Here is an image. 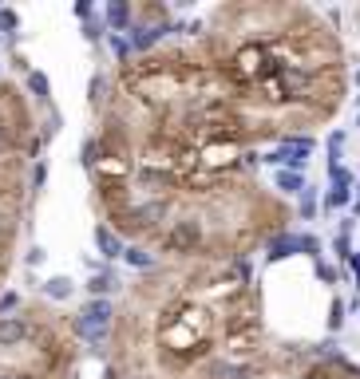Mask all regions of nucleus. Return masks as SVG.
I'll return each instance as SVG.
<instances>
[{
	"label": "nucleus",
	"mask_w": 360,
	"mask_h": 379,
	"mask_svg": "<svg viewBox=\"0 0 360 379\" xmlns=\"http://www.w3.org/2000/svg\"><path fill=\"white\" fill-rule=\"evenodd\" d=\"M111 316H115L111 300H91V305L79 312V320H75V332L91 344H103V336L111 332Z\"/></svg>",
	"instance_id": "f257e3e1"
},
{
	"label": "nucleus",
	"mask_w": 360,
	"mask_h": 379,
	"mask_svg": "<svg viewBox=\"0 0 360 379\" xmlns=\"http://www.w3.org/2000/svg\"><path fill=\"white\" fill-rule=\"evenodd\" d=\"M162 245H166V253H194L202 245V221L198 218H178L171 229H166V241Z\"/></svg>",
	"instance_id": "f03ea898"
},
{
	"label": "nucleus",
	"mask_w": 360,
	"mask_h": 379,
	"mask_svg": "<svg viewBox=\"0 0 360 379\" xmlns=\"http://www.w3.org/2000/svg\"><path fill=\"white\" fill-rule=\"evenodd\" d=\"M313 154V138H285L281 147L274 150V154H265V162H274V166H281V170H305V162H309Z\"/></svg>",
	"instance_id": "7ed1b4c3"
},
{
	"label": "nucleus",
	"mask_w": 360,
	"mask_h": 379,
	"mask_svg": "<svg viewBox=\"0 0 360 379\" xmlns=\"http://www.w3.org/2000/svg\"><path fill=\"white\" fill-rule=\"evenodd\" d=\"M293 253H317V237H305V233H285V237L269 241V261L293 257Z\"/></svg>",
	"instance_id": "20e7f679"
},
{
	"label": "nucleus",
	"mask_w": 360,
	"mask_h": 379,
	"mask_svg": "<svg viewBox=\"0 0 360 379\" xmlns=\"http://www.w3.org/2000/svg\"><path fill=\"white\" fill-rule=\"evenodd\" d=\"M234 72L242 75V79H253V75L265 72V51L261 48H242L234 60Z\"/></svg>",
	"instance_id": "39448f33"
},
{
	"label": "nucleus",
	"mask_w": 360,
	"mask_h": 379,
	"mask_svg": "<svg viewBox=\"0 0 360 379\" xmlns=\"http://www.w3.org/2000/svg\"><path fill=\"white\" fill-rule=\"evenodd\" d=\"M28 340V324L20 316H0V348H16Z\"/></svg>",
	"instance_id": "423d86ee"
},
{
	"label": "nucleus",
	"mask_w": 360,
	"mask_h": 379,
	"mask_svg": "<svg viewBox=\"0 0 360 379\" xmlns=\"http://www.w3.org/2000/svg\"><path fill=\"white\" fill-rule=\"evenodd\" d=\"M162 36H166V24H147V28H131V40L127 44L135 51H150Z\"/></svg>",
	"instance_id": "0eeeda50"
},
{
	"label": "nucleus",
	"mask_w": 360,
	"mask_h": 379,
	"mask_svg": "<svg viewBox=\"0 0 360 379\" xmlns=\"http://www.w3.org/2000/svg\"><path fill=\"white\" fill-rule=\"evenodd\" d=\"M95 245H100L103 257H123V249H127V245L115 237V229H107V225H95Z\"/></svg>",
	"instance_id": "6e6552de"
},
{
	"label": "nucleus",
	"mask_w": 360,
	"mask_h": 379,
	"mask_svg": "<svg viewBox=\"0 0 360 379\" xmlns=\"http://www.w3.org/2000/svg\"><path fill=\"white\" fill-rule=\"evenodd\" d=\"M309 83H313V75L301 72V67H285V72H281V91H285V95H301Z\"/></svg>",
	"instance_id": "1a4fd4ad"
},
{
	"label": "nucleus",
	"mask_w": 360,
	"mask_h": 379,
	"mask_svg": "<svg viewBox=\"0 0 360 379\" xmlns=\"http://www.w3.org/2000/svg\"><path fill=\"white\" fill-rule=\"evenodd\" d=\"M107 24H111L115 32H131V4H127V0H111V4H107Z\"/></svg>",
	"instance_id": "9d476101"
},
{
	"label": "nucleus",
	"mask_w": 360,
	"mask_h": 379,
	"mask_svg": "<svg viewBox=\"0 0 360 379\" xmlns=\"http://www.w3.org/2000/svg\"><path fill=\"white\" fill-rule=\"evenodd\" d=\"M210 379H253V367H246V364H226V360H218V364H210Z\"/></svg>",
	"instance_id": "9b49d317"
},
{
	"label": "nucleus",
	"mask_w": 360,
	"mask_h": 379,
	"mask_svg": "<svg viewBox=\"0 0 360 379\" xmlns=\"http://www.w3.org/2000/svg\"><path fill=\"white\" fill-rule=\"evenodd\" d=\"M87 289H91V296H95V300H107V296H111L115 289H119V284H115L111 273H95V277L87 281Z\"/></svg>",
	"instance_id": "f8f14e48"
},
{
	"label": "nucleus",
	"mask_w": 360,
	"mask_h": 379,
	"mask_svg": "<svg viewBox=\"0 0 360 379\" xmlns=\"http://www.w3.org/2000/svg\"><path fill=\"white\" fill-rule=\"evenodd\" d=\"M162 213H166V206H162V202H150V206H139L135 213H131V218H135V225L150 229V225H155V221H159Z\"/></svg>",
	"instance_id": "ddd939ff"
},
{
	"label": "nucleus",
	"mask_w": 360,
	"mask_h": 379,
	"mask_svg": "<svg viewBox=\"0 0 360 379\" xmlns=\"http://www.w3.org/2000/svg\"><path fill=\"white\" fill-rule=\"evenodd\" d=\"M277 190H281V194H301V190H305V174L277 170Z\"/></svg>",
	"instance_id": "4468645a"
},
{
	"label": "nucleus",
	"mask_w": 360,
	"mask_h": 379,
	"mask_svg": "<svg viewBox=\"0 0 360 379\" xmlns=\"http://www.w3.org/2000/svg\"><path fill=\"white\" fill-rule=\"evenodd\" d=\"M123 261L131 265V269H150V265H155V253L139 249V245H131V249H123Z\"/></svg>",
	"instance_id": "2eb2a0df"
},
{
	"label": "nucleus",
	"mask_w": 360,
	"mask_h": 379,
	"mask_svg": "<svg viewBox=\"0 0 360 379\" xmlns=\"http://www.w3.org/2000/svg\"><path fill=\"white\" fill-rule=\"evenodd\" d=\"M72 289H75V284L68 281V277H52V281L44 284V293H48L52 300H68V296H72Z\"/></svg>",
	"instance_id": "dca6fc26"
},
{
	"label": "nucleus",
	"mask_w": 360,
	"mask_h": 379,
	"mask_svg": "<svg viewBox=\"0 0 360 379\" xmlns=\"http://www.w3.org/2000/svg\"><path fill=\"white\" fill-rule=\"evenodd\" d=\"M28 91H32L36 99H48V95H52L48 75H44V72H32V75H28Z\"/></svg>",
	"instance_id": "f3484780"
},
{
	"label": "nucleus",
	"mask_w": 360,
	"mask_h": 379,
	"mask_svg": "<svg viewBox=\"0 0 360 379\" xmlns=\"http://www.w3.org/2000/svg\"><path fill=\"white\" fill-rule=\"evenodd\" d=\"M313 213H317V190L305 186V190H301V218H313Z\"/></svg>",
	"instance_id": "a211bd4d"
},
{
	"label": "nucleus",
	"mask_w": 360,
	"mask_h": 379,
	"mask_svg": "<svg viewBox=\"0 0 360 379\" xmlns=\"http://www.w3.org/2000/svg\"><path fill=\"white\" fill-rule=\"evenodd\" d=\"M329 178H333V190H348V182H352V174H348L341 162H336L333 170H329Z\"/></svg>",
	"instance_id": "6ab92c4d"
},
{
	"label": "nucleus",
	"mask_w": 360,
	"mask_h": 379,
	"mask_svg": "<svg viewBox=\"0 0 360 379\" xmlns=\"http://www.w3.org/2000/svg\"><path fill=\"white\" fill-rule=\"evenodd\" d=\"M103 99H107V79L91 75V103H103Z\"/></svg>",
	"instance_id": "aec40b11"
},
{
	"label": "nucleus",
	"mask_w": 360,
	"mask_h": 379,
	"mask_svg": "<svg viewBox=\"0 0 360 379\" xmlns=\"http://www.w3.org/2000/svg\"><path fill=\"white\" fill-rule=\"evenodd\" d=\"M324 206H329V209L348 206V190H329V194H324Z\"/></svg>",
	"instance_id": "412c9836"
},
{
	"label": "nucleus",
	"mask_w": 360,
	"mask_h": 379,
	"mask_svg": "<svg viewBox=\"0 0 360 379\" xmlns=\"http://www.w3.org/2000/svg\"><path fill=\"white\" fill-rule=\"evenodd\" d=\"M345 324V300H333V308H329V328H341Z\"/></svg>",
	"instance_id": "4be33fe9"
},
{
	"label": "nucleus",
	"mask_w": 360,
	"mask_h": 379,
	"mask_svg": "<svg viewBox=\"0 0 360 379\" xmlns=\"http://www.w3.org/2000/svg\"><path fill=\"white\" fill-rule=\"evenodd\" d=\"M341 147H345V131H333V135H329V154H333V162H329V166H336V154H341Z\"/></svg>",
	"instance_id": "5701e85b"
},
{
	"label": "nucleus",
	"mask_w": 360,
	"mask_h": 379,
	"mask_svg": "<svg viewBox=\"0 0 360 379\" xmlns=\"http://www.w3.org/2000/svg\"><path fill=\"white\" fill-rule=\"evenodd\" d=\"M16 24H20V16H16L13 8H0V28H4V32H16Z\"/></svg>",
	"instance_id": "b1692460"
},
{
	"label": "nucleus",
	"mask_w": 360,
	"mask_h": 379,
	"mask_svg": "<svg viewBox=\"0 0 360 379\" xmlns=\"http://www.w3.org/2000/svg\"><path fill=\"white\" fill-rule=\"evenodd\" d=\"M16 305H20V293H4V296H0V316H8Z\"/></svg>",
	"instance_id": "393cba45"
},
{
	"label": "nucleus",
	"mask_w": 360,
	"mask_h": 379,
	"mask_svg": "<svg viewBox=\"0 0 360 379\" xmlns=\"http://www.w3.org/2000/svg\"><path fill=\"white\" fill-rule=\"evenodd\" d=\"M111 48H115V56H119V60H127V56H131V44H127L123 36H111Z\"/></svg>",
	"instance_id": "a878e982"
},
{
	"label": "nucleus",
	"mask_w": 360,
	"mask_h": 379,
	"mask_svg": "<svg viewBox=\"0 0 360 379\" xmlns=\"http://www.w3.org/2000/svg\"><path fill=\"white\" fill-rule=\"evenodd\" d=\"M317 277H321L324 284H336V269H329V265H317Z\"/></svg>",
	"instance_id": "bb28decb"
},
{
	"label": "nucleus",
	"mask_w": 360,
	"mask_h": 379,
	"mask_svg": "<svg viewBox=\"0 0 360 379\" xmlns=\"http://www.w3.org/2000/svg\"><path fill=\"white\" fill-rule=\"evenodd\" d=\"M348 269L357 273V293H360V253H348Z\"/></svg>",
	"instance_id": "cd10ccee"
},
{
	"label": "nucleus",
	"mask_w": 360,
	"mask_h": 379,
	"mask_svg": "<svg viewBox=\"0 0 360 379\" xmlns=\"http://www.w3.org/2000/svg\"><path fill=\"white\" fill-rule=\"evenodd\" d=\"M75 16H79V20H87V16H91V4H87V0H79V4H75Z\"/></svg>",
	"instance_id": "c85d7f7f"
},
{
	"label": "nucleus",
	"mask_w": 360,
	"mask_h": 379,
	"mask_svg": "<svg viewBox=\"0 0 360 379\" xmlns=\"http://www.w3.org/2000/svg\"><path fill=\"white\" fill-rule=\"evenodd\" d=\"M0 379H20V376H0Z\"/></svg>",
	"instance_id": "c756f323"
},
{
	"label": "nucleus",
	"mask_w": 360,
	"mask_h": 379,
	"mask_svg": "<svg viewBox=\"0 0 360 379\" xmlns=\"http://www.w3.org/2000/svg\"><path fill=\"white\" fill-rule=\"evenodd\" d=\"M357 218H360V202H357Z\"/></svg>",
	"instance_id": "7c9ffc66"
},
{
	"label": "nucleus",
	"mask_w": 360,
	"mask_h": 379,
	"mask_svg": "<svg viewBox=\"0 0 360 379\" xmlns=\"http://www.w3.org/2000/svg\"><path fill=\"white\" fill-rule=\"evenodd\" d=\"M357 83H360V72H357Z\"/></svg>",
	"instance_id": "2f4dec72"
},
{
	"label": "nucleus",
	"mask_w": 360,
	"mask_h": 379,
	"mask_svg": "<svg viewBox=\"0 0 360 379\" xmlns=\"http://www.w3.org/2000/svg\"><path fill=\"white\" fill-rule=\"evenodd\" d=\"M357 127H360V115H357Z\"/></svg>",
	"instance_id": "473e14b6"
},
{
	"label": "nucleus",
	"mask_w": 360,
	"mask_h": 379,
	"mask_svg": "<svg viewBox=\"0 0 360 379\" xmlns=\"http://www.w3.org/2000/svg\"><path fill=\"white\" fill-rule=\"evenodd\" d=\"M357 103H360V95H357Z\"/></svg>",
	"instance_id": "72a5a7b5"
}]
</instances>
